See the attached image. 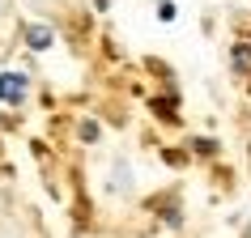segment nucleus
I'll return each mask as SVG.
<instances>
[{
  "instance_id": "nucleus-1",
  "label": "nucleus",
  "mask_w": 251,
  "mask_h": 238,
  "mask_svg": "<svg viewBox=\"0 0 251 238\" xmlns=\"http://www.w3.org/2000/svg\"><path fill=\"white\" fill-rule=\"evenodd\" d=\"M22 90H26V77H22V72H4V77H0V102H17Z\"/></svg>"
},
{
  "instance_id": "nucleus-2",
  "label": "nucleus",
  "mask_w": 251,
  "mask_h": 238,
  "mask_svg": "<svg viewBox=\"0 0 251 238\" xmlns=\"http://www.w3.org/2000/svg\"><path fill=\"white\" fill-rule=\"evenodd\" d=\"M30 47H47V43H51V30H43V26H30Z\"/></svg>"
}]
</instances>
